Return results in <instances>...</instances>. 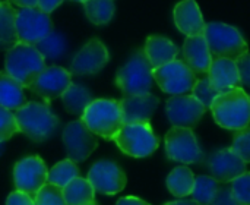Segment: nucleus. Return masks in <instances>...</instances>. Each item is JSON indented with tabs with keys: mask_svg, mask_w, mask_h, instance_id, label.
Masks as SVG:
<instances>
[{
	"mask_svg": "<svg viewBox=\"0 0 250 205\" xmlns=\"http://www.w3.org/2000/svg\"><path fill=\"white\" fill-rule=\"evenodd\" d=\"M63 144L66 147L69 160L75 163H82L98 147V139L97 135L92 134L88 126L79 119L67 123L63 129Z\"/></svg>",
	"mask_w": 250,
	"mask_h": 205,
	"instance_id": "f8f14e48",
	"label": "nucleus"
},
{
	"mask_svg": "<svg viewBox=\"0 0 250 205\" xmlns=\"http://www.w3.org/2000/svg\"><path fill=\"white\" fill-rule=\"evenodd\" d=\"M205 40L212 54V59L223 57L237 60L249 53V47L240 31L229 23L209 22L205 26Z\"/></svg>",
	"mask_w": 250,
	"mask_h": 205,
	"instance_id": "39448f33",
	"label": "nucleus"
},
{
	"mask_svg": "<svg viewBox=\"0 0 250 205\" xmlns=\"http://www.w3.org/2000/svg\"><path fill=\"white\" fill-rule=\"evenodd\" d=\"M158 97L154 94H142V95H129L120 100L122 114L125 123H139L149 122L152 114L158 107Z\"/></svg>",
	"mask_w": 250,
	"mask_h": 205,
	"instance_id": "a211bd4d",
	"label": "nucleus"
},
{
	"mask_svg": "<svg viewBox=\"0 0 250 205\" xmlns=\"http://www.w3.org/2000/svg\"><path fill=\"white\" fill-rule=\"evenodd\" d=\"M246 164L250 163V125L248 128L237 131L233 138V145L230 147Z\"/></svg>",
	"mask_w": 250,
	"mask_h": 205,
	"instance_id": "f704fd0d",
	"label": "nucleus"
},
{
	"mask_svg": "<svg viewBox=\"0 0 250 205\" xmlns=\"http://www.w3.org/2000/svg\"><path fill=\"white\" fill-rule=\"evenodd\" d=\"M217 125L229 131H242L250 125V97L242 88L220 92L211 104Z\"/></svg>",
	"mask_w": 250,
	"mask_h": 205,
	"instance_id": "f257e3e1",
	"label": "nucleus"
},
{
	"mask_svg": "<svg viewBox=\"0 0 250 205\" xmlns=\"http://www.w3.org/2000/svg\"><path fill=\"white\" fill-rule=\"evenodd\" d=\"M236 65H237V69H239L242 85L250 88V53H246L242 57H239L236 60Z\"/></svg>",
	"mask_w": 250,
	"mask_h": 205,
	"instance_id": "4c0bfd02",
	"label": "nucleus"
},
{
	"mask_svg": "<svg viewBox=\"0 0 250 205\" xmlns=\"http://www.w3.org/2000/svg\"><path fill=\"white\" fill-rule=\"evenodd\" d=\"M208 169L217 182L231 183L234 179L246 173V163L231 148H223L209 157Z\"/></svg>",
	"mask_w": 250,
	"mask_h": 205,
	"instance_id": "f3484780",
	"label": "nucleus"
},
{
	"mask_svg": "<svg viewBox=\"0 0 250 205\" xmlns=\"http://www.w3.org/2000/svg\"><path fill=\"white\" fill-rule=\"evenodd\" d=\"M207 76L218 92H226L229 90L239 88L242 85L236 60L231 59H223V57L212 59Z\"/></svg>",
	"mask_w": 250,
	"mask_h": 205,
	"instance_id": "412c9836",
	"label": "nucleus"
},
{
	"mask_svg": "<svg viewBox=\"0 0 250 205\" xmlns=\"http://www.w3.org/2000/svg\"><path fill=\"white\" fill-rule=\"evenodd\" d=\"M83 9L86 18L94 25H105L111 21L116 6L113 0H86Z\"/></svg>",
	"mask_w": 250,
	"mask_h": 205,
	"instance_id": "cd10ccee",
	"label": "nucleus"
},
{
	"mask_svg": "<svg viewBox=\"0 0 250 205\" xmlns=\"http://www.w3.org/2000/svg\"><path fill=\"white\" fill-rule=\"evenodd\" d=\"M72 84V73L60 66L45 68L31 84L28 90L41 97L47 104L54 98L62 97V94Z\"/></svg>",
	"mask_w": 250,
	"mask_h": 205,
	"instance_id": "2eb2a0df",
	"label": "nucleus"
},
{
	"mask_svg": "<svg viewBox=\"0 0 250 205\" xmlns=\"http://www.w3.org/2000/svg\"><path fill=\"white\" fill-rule=\"evenodd\" d=\"M152 66L148 62L144 50H138L116 75V85L125 97L142 95L151 92L152 88Z\"/></svg>",
	"mask_w": 250,
	"mask_h": 205,
	"instance_id": "423d86ee",
	"label": "nucleus"
},
{
	"mask_svg": "<svg viewBox=\"0 0 250 205\" xmlns=\"http://www.w3.org/2000/svg\"><path fill=\"white\" fill-rule=\"evenodd\" d=\"M209 205H242L233 195L230 183H220L214 200Z\"/></svg>",
	"mask_w": 250,
	"mask_h": 205,
	"instance_id": "e433bc0d",
	"label": "nucleus"
},
{
	"mask_svg": "<svg viewBox=\"0 0 250 205\" xmlns=\"http://www.w3.org/2000/svg\"><path fill=\"white\" fill-rule=\"evenodd\" d=\"M113 141L123 154L135 159L149 157L160 145V138L154 134L149 122L125 123Z\"/></svg>",
	"mask_w": 250,
	"mask_h": 205,
	"instance_id": "0eeeda50",
	"label": "nucleus"
},
{
	"mask_svg": "<svg viewBox=\"0 0 250 205\" xmlns=\"http://www.w3.org/2000/svg\"><path fill=\"white\" fill-rule=\"evenodd\" d=\"M207 107L193 95H173L166 103V113L173 126L193 129L204 117Z\"/></svg>",
	"mask_w": 250,
	"mask_h": 205,
	"instance_id": "4468645a",
	"label": "nucleus"
},
{
	"mask_svg": "<svg viewBox=\"0 0 250 205\" xmlns=\"http://www.w3.org/2000/svg\"><path fill=\"white\" fill-rule=\"evenodd\" d=\"M6 205H35V200L25 192L15 191L7 197Z\"/></svg>",
	"mask_w": 250,
	"mask_h": 205,
	"instance_id": "58836bf2",
	"label": "nucleus"
},
{
	"mask_svg": "<svg viewBox=\"0 0 250 205\" xmlns=\"http://www.w3.org/2000/svg\"><path fill=\"white\" fill-rule=\"evenodd\" d=\"M79 176V169L75 161L72 160H63L54 164L47 175V182L53 183L59 188H64L70 181Z\"/></svg>",
	"mask_w": 250,
	"mask_h": 205,
	"instance_id": "c85d7f7f",
	"label": "nucleus"
},
{
	"mask_svg": "<svg viewBox=\"0 0 250 205\" xmlns=\"http://www.w3.org/2000/svg\"><path fill=\"white\" fill-rule=\"evenodd\" d=\"M47 166L38 156L19 160L13 167V183L16 191L35 198L37 192L47 183Z\"/></svg>",
	"mask_w": 250,
	"mask_h": 205,
	"instance_id": "9b49d317",
	"label": "nucleus"
},
{
	"mask_svg": "<svg viewBox=\"0 0 250 205\" xmlns=\"http://www.w3.org/2000/svg\"><path fill=\"white\" fill-rule=\"evenodd\" d=\"M183 62L195 72L201 75H207L211 63H212V54L209 51V47L207 44L205 35H190L185 40L183 44Z\"/></svg>",
	"mask_w": 250,
	"mask_h": 205,
	"instance_id": "6ab92c4d",
	"label": "nucleus"
},
{
	"mask_svg": "<svg viewBox=\"0 0 250 205\" xmlns=\"http://www.w3.org/2000/svg\"><path fill=\"white\" fill-rule=\"evenodd\" d=\"M110 60L107 47L98 40H89L73 57L70 63V73L73 75H95Z\"/></svg>",
	"mask_w": 250,
	"mask_h": 205,
	"instance_id": "dca6fc26",
	"label": "nucleus"
},
{
	"mask_svg": "<svg viewBox=\"0 0 250 205\" xmlns=\"http://www.w3.org/2000/svg\"><path fill=\"white\" fill-rule=\"evenodd\" d=\"M88 181L94 191L103 195H116L126 186V175L111 160H100L92 164L88 172Z\"/></svg>",
	"mask_w": 250,
	"mask_h": 205,
	"instance_id": "ddd939ff",
	"label": "nucleus"
},
{
	"mask_svg": "<svg viewBox=\"0 0 250 205\" xmlns=\"http://www.w3.org/2000/svg\"><path fill=\"white\" fill-rule=\"evenodd\" d=\"M220 182H217L212 176H195V188L192 192V200L201 205H209L215 197Z\"/></svg>",
	"mask_w": 250,
	"mask_h": 205,
	"instance_id": "c756f323",
	"label": "nucleus"
},
{
	"mask_svg": "<svg viewBox=\"0 0 250 205\" xmlns=\"http://www.w3.org/2000/svg\"><path fill=\"white\" fill-rule=\"evenodd\" d=\"M164 205H201L198 204L196 201H193V200H179V201H171V203H167V204Z\"/></svg>",
	"mask_w": 250,
	"mask_h": 205,
	"instance_id": "37998d69",
	"label": "nucleus"
},
{
	"mask_svg": "<svg viewBox=\"0 0 250 205\" xmlns=\"http://www.w3.org/2000/svg\"><path fill=\"white\" fill-rule=\"evenodd\" d=\"M7 1L12 3V4L19 6L22 9V7H37L38 0H7Z\"/></svg>",
	"mask_w": 250,
	"mask_h": 205,
	"instance_id": "79ce46f5",
	"label": "nucleus"
},
{
	"mask_svg": "<svg viewBox=\"0 0 250 205\" xmlns=\"http://www.w3.org/2000/svg\"><path fill=\"white\" fill-rule=\"evenodd\" d=\"M81 120L88 129L107 141H113L125 125L120 101L111 98H97L85 109Z\"/></svg>",
	"mask_w": 250,
	"mask_h": 205,
	"instance_id": "7ed1b4c3",
	"label": "nucleus"
},
{
	"mask_svg": "<svg viewBox=\"0 0 250 205\" xmlns=\"http://www.w3.org/2000/svg\"><path fill=\"white\" fill-rule=\"evenodd\" d=\"M62 100H63L64 109L69 113L82 116V113L92 103L94 98L85 87H81L72 82L69 88L62 94Z\"/></svg>",
	"mask_w": 250,
	"mask_h": 205,
	"instance_id": "bb28decb",
	"label": "nucleus"
},
{
	"mask_svg": "<svg viewBox=\"0 0 250 205\" xmlns=\"http://www.w3.org/2000/svg\"><path fill=\"white\" fill-rule=\"evenodd\" d=\"M152 78L166 94L171 95H183L190 92L198 79L196 73L179 59L152 69Z\"/></svg>",
	"mask_w": 250,
	"mask_h": 205,
	"instance_id": "6e6552de",
	"label": "nucleus"
},
{
	"mask_svg": "<svg viewBox=\"0 0 250 205\" xmlns=\"http://www.w3.org/2000/svg\"><path fill=\"white\" fill-rule=\"evenodd\" d=\"M173 16H174L176 26L185 35L190 37L205 32L207 23L195 0H182L180 3H177Z\"/></svg>",
	"mask_w": 250,
	"mask_h": 205,
	"instance_id": "aec40b11",
	"label": "nucleus"
},
{
	"mask_svg": "<svg viewBox=\"0 0 250 205\" xmlns=\"http://www.w3.org/2000/svg\"><path fill=\"white\" fill-rule=\"evenodd\" d=\"M91 205H97V204H91Z\"/></svg>",
	"mask_w": 250,
	"mask_h": 205,
	"instance_id": "a18cd8bd",
	"label": "nucleus"
},
{
	"mask_svg": "<svg viewBox=\"0 0 250 205\" xmlns=\"http://www.w3.org/2000/svg\"><path fill=\"white\" fill-rule=\"evenodd\" d=\"M167 189L176 198H186L192 195L195 188V175L186 166H179L167 176Z\"/></svg>",
	"mask_w": 250,
	"mask_h": 205,
	"instance_id": "393cba45",
	"label": "nucleus"
},
{
	"mask_svg": "<svg viewBox=\"0 0 250 205\" xmlns=\"http://www.w3.org/2000/svg\"><path fill=\"white\" fill-rule=\"evenodd\" d=\"M16 9L6 1H0V48L9 50L18 43V35L15 29Z\"/></svg>",
	"mask_w": 250,
	"mask_h": 205,
	"instance_id": "a878e982",
	"label": "nucleus"
},
{
	"mask_svg": "<svg viewBox=\"0 0 250 205\" xmlns=\"http://www.w3.org/2000/svg\"><path fill=\"white\" fill-rule=\"evenodd\" d=\"M16 134H19V128L15 113L0 106V142L9 141Z\"/></svg>",
	"mask_w": 250,
	"mask_h": 205,
	"instance_id": "72a5a7b5",
	"label": "nucleus"
},
{
	"mask_svg": "<svg viewBox=\"0 0 250 205\" xmlns=\"http://www.w3.org/2000/svg\"><path fill=\"white\" fill-rule=\"evenodd\" d=\"M19 132L34 142H42L53 137L60 125V119L51 112L48 104L29 101L15 112Z\"/></svg>",
	"mask_w": 250,
	"mask_h": 205,
	"instance_id": "f03ea898",
	"label": "nucleus"
},
{
	"mask_svg": "<svg viewBox=\"0 0 250 205\" xmlns=\"http://www.w3.org/2000/svg\"><path fill=\"white\" fill-rule=\"evenodd\" d=\"M166 153L173 161L182 164H195L202 161L204 153L199 147L193 129L173 126L166 135Z\"/></svg>",
	"mask_w": 250,
	"mask_h": 205,
	"instance_id": "1a4fd4ad",
	"label": "nucleus"
},
{
	"mask_svg": "<svg viewBox=\"0 0 250 205\" xmlns=\"http://www.w3.org/2000/svg\"><path fill=\"white\" fill-rule=\"evenodd\" d=\"M231 192L242 205H250V172L243 173L231 183Z\"/></svg>",
	"mask_w": 250,
	"mask_h": 205,
	"instance_id": "c9c22d12",
	"label": "nucleus"
},
{
	"mask_svg": "<svg viewBox=\"0 0 250 205\" xmlns=\"http://www.w3.org/2000/svg\"><path fill=\"white\" fill-rule=\"evenodd\" d=\"M144 53L152 69H157L166 63L176 60L180 50L171 40L163 35H149L145 41Z\"/></svg>",
	"mask_w": 250,
	"mask_h": 205,
	"instance_id": "4be33fe9",
	"label": "nucleus"
},
{
	"mask_svg": "<svg viewBox=\"0 0 250 205\" xmlns=\"http://www.w3.org/2000/svg\"><path fill=\"white\" fill-rule=\"evenodd\" d=\"M26 103L23 87L9 73L0 72V106L10 112H16Z\"/></svg>",
	"mask_w": 250,
	"mask_h": 205,
	"instance_id": "5701e85b",
	"label": "nucleus"
},
{
	"mask_svg": "<svg viewBox=\"0 0 250 205\" xmlns=\"http://www.w3.org/2000/svg\"><path fill=\"white\" fill-rule=\"evenodd\" d=\"M116 205H151V204H148L146 201H144V200H141V198H136V197H125V198H120Z\"/></svg>",
	"mask_w": 250,
	"mask_h": 205,
	"instance_id": "a19ab883",
	"label": "nucleus"
},
{
	"mask_svg": "<svg viewBox=\"0 0 250 205\" xmlns=\"http://www.w3.org/2000/svg\"><path fill=\"white\" fill-rule=\"evenodd\" d=\"M73 1H81V3H85L86 0H73Z\"/></svg>",
	"mask_w": 250,
	"mask_h": 205,
	"instance_id": "c03bdc74",
	"label": "nucleus"
},
{
	"mask_svg": "<svg viewBox=\"0 0 250 205\" xmlns=\"http://www.w3.org/2000/svg\"><path fill=\"white\" fill-rule=\"evenodd\" d=\"M63 197L67 205L95 204V191L88 179L81 176L70 181L63 188Z\"/></svg>",
	"mask_w": 250,
	"mask_h": 205,
	"instance_id": "b1692460",
	"label": "nucleus"
},
{
	"mask_svg": "<svg viewBox=\"0 0 250 205\" xmlns=\"http://www.w3.org/2000/svg\"><path fill=\"white\" fill-rule=\"evenodd\" d=\"M15 29L19 43L37 46L53 31V22L50 15L37 7H22L16 10Z\"/></svg>",
	"mask_w": 250,
	"mask_h": 205,
	"instance_id": "9d476101",
	"label": "nucleus"
},
{
	"mask_svg": "<svg viewBox=\"0 0 250 205\" xmlns=\"http://www.w3.org/2000/svg\"><path fill=\"white\" fill-rule=\"evenodd\" d=\"M190 92H192V95H193L201 104H204L207 109L211 107L212 101H214L215 97L220 94V92L212 87V84L209 82L208 76H205V78H202V79H196V84L193 85V88H192Z\"/></svg>",
	"mask_w": 250,
	"mask_h": 205,
	"instance_id": "473e14b6",
	"label": "nucleus"
},
{
	"mask_svg": "<svg viewBox=\"0 0 250 205\" xmlns=\"http://www.w3.org/2000/svg\"><path fill=\"white\" fill-rule=\"evenodd\" d=\"M38 51L44 56V59L56 60L63 56L66 50V40L59 32H50L45 38H42L37 46Z\"/></svg>",
	"mask_w": 250,
	"mask_h": 205,
	"instance_id": "7c9ffc66",
	"label": "nucleus"
},
{
	"mask_svg": "<svg viewBox=\"0 0 250 205\" xmlns=\"http://www.w3.org/2000/svg\"><path fill=\"white\" fill-rule=\"evenodd\" d=\"M45 68V59L35 46L18 41L6 51V73L15 78L23 88H29Z\"/></svg>",
	"mask_w": 250,
	"mask_h": 205,
	"instance_id": "20e7f679",
	"label": "nucleus"
},
{
	"mask_svg": "<svg viewBox=\"0 0 250 205\" xmlns=\"http://www.w3.org/2000/svg\"><path fill=\"white\" fill-rule=\"evenodd\" d=\"M35 205H67L63 197V188L45 183L35 195Z\"/></svg>",
	"mask_w": 250,
	"mask_h": 205,
	"instance_id": "2f4dec72",
	"label": "nucleus"
},
{
	"mask_svg": "<svg viewBox=\"0 0 250 205\" xmlns=\"http://www.w3.org/2000/svg\"><path fill=\"white\" fill-rule=\"evenodd\" d=\"M63 3V0H38L37 1V9L50 15L56 7H59Z\"/></svg>",
	"mask_w": 250,
	"mask_h": 205,
	"instance_id": "ea45409f",
	"label": "nucleus"
}]
</instances>
